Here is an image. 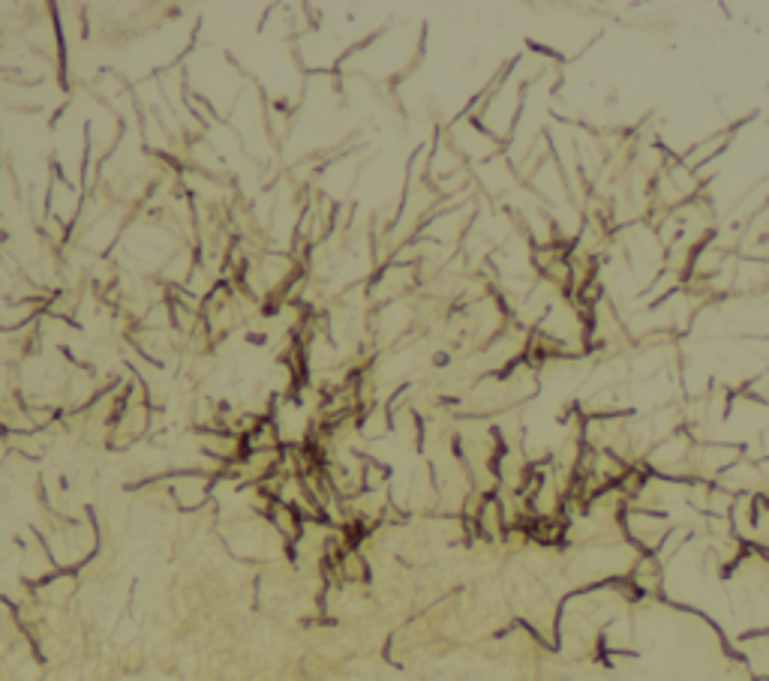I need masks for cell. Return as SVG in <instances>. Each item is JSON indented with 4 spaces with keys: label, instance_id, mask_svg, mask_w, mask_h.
I'll return each mask as SVG.
<instances>
[{
    "label": "cell",
    "instance_id": "1",
    "mask_svg": "<svg viewBox=\"0 0 769 681\" xmlns=\"http://www.w3.org/2000/svg\"><path fill=\"white\" fill-rule=\"evenodd\" d=\"M622 538H626L631 547L643 555H656L661 550V543L673 529V522L661 513H649V511H638V508H626L622 511Z\"/></svg>",
    "mask_w": 769,
    "mask_h": 681
},
{
    "label": "cell",
    "instance_id": "2",
    "mask_svg": "<svg viewBox=\"0 0 769 681\" xmlns=\"http://www.w3.org/2000/svg\"><path fill=\"white\" fill-rule=\"evenodd\" d=\"M446 132H448V139L455 141V148L460 151V157L469 162V169H476V166H481V162L493 160V157L502 153V144H499L493 136H487V132L481 130L469 114H460V118H457Z\"/></svg>",
    "mask_w": 769,
    "mask_h": 681
},
{
    "label": "cell",
    "instance_id": "3",
    "mask_svg": "<svg viewBox=\"0 0 769 681\" xmlns=\"http://www.w3.org/2000/svg\"><path fill=\"white\" fill-rule=\"evenodd\" d=\"M166 492L169 499L181 508V511H199L204 501L211 499V474H202V471H181V474H172L166 481Z\"/></svg>",
    "mask_w": 769,
    "mask_h": 681
},
{
    "label": "cell",
    "instance_id": "4",
    "mask_svg": "<svg viewBox=\"0 0 769 681\" xmlns=\"http://www.w3.org/2000/svg\"><path fill=\"white\" fill-rule=\"evenodd\" d=\"M730 144V132H716V136H707V139H700L695 148H689V151L682 153L679 160H682V166H689L691 171H703V166H709V162L721 160V153L728 151Z\"/></svg>",
    "mask_w": 769,
    "mask_h": 681
}]
</instances>
